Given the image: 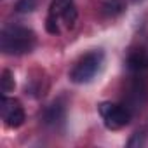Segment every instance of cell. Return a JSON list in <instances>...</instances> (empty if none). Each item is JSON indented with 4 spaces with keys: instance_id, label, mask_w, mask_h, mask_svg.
<instances>
[{
    "instance_id": "7c38bea8",
    "label": "cell",
    "mask_w": 148,
    "mask_h": 148,
    "mask_svg": "<svg viewBox=\"0 0 148 148\" xmlns=\"http://www.w3.org/2000/svg\"><path fill=\"white\" fill-rule=\"evenodd\" d=\"M45 30H47L51 35H58V33H59L58 19H56V18H52V16H47V19H45Z\"/></svg>"
},
{
    "instance_id": "7a4b0ae2",
    "label": "cell",
    "mask_w": 148,
    "mask_h": 148,
    "mask_svg": "<svg viewBox=\"0 0 148 148\" xmlns=\"http://www.w3.org/2000/svg\"><path fill=\"white\" fill-rule=\"evenodd\" d=\"M103 63V52L101 51H92L87 52L84 58L79 59V63L73 66L70 79L75 84H87L94 79V75L98 73V70L101 68Z\"/></svg>"
},
{
    "instance_id": "277c9868",
    "label": "cell",
    "mask_w": 148,
    "mask_h": 148,
    "mask_svg": "<svg viewBox=\"0 0 148 148\" xmlns=\"http://www.w3.org/2000/svg\"><path fill=\"white\" fill-rule=\"evenodd\" d=\"M0 113H2V119H4L7 127L14 129L25 122V110L19 105V101L11 99L5 94L2 96V101H0Z\"/></svg>"
},
{
    "instance_id": "8992f818",
    "label": "cell",
    "mask_w": 148,
    "mask_h": 148,
    "mask_svg": "<svg viewBox=\"0 0 148 148\" xmlns=\"http://www.w3.org/2000/svg\"><path fill=\"white\" fill-rule=\"evenodd\" d=\"M44 119H45V124L56 125V124H59V122L64 119V108H63L59 103H54V105H51V106L47 108Z\"/></svg>"
},
{
    "instance_id": "3957f363",
    "label": "cell",
    "mask_w": 148,
    "mask_h": 148,
    "mask_svg": "<svg viewBox=\"0 0 148 148\" xmlns=\"http://www.w3.org/2000/svg\"><path fill=\"white\" fill-rule=\"evenodd\" d=\"M99 115H101L106 129H112V131L125 127L131 120V110L127 106L108 103V101L99 105Z\"/></svg>"
},
{
    "instance_id": "9c48e42d",
    "label": "cell",
    "mask_w": 148,
    "mask_h": 148,
    "mask_svg": "<svg viewBox=\"0 0 148 148\" xmlns=\"http://www.w3.org/2000/svg\"><path fill=\"white\" fill-rule=\"evenodd\" d=\"M77 16H79V12H77L75 4H71V5L63 12L61 19H63V23H64V26H66L68 30H71L73 26H75V23H77Z\"/></svg>"
},
{
    "instance_id": "52a82bcc",
    "label": "cell",
    "mask_w": 148,
    "mask_h": 148,
    "mask_svg": "<svg viewBox=\"0 0 148 148\" xmlns=\"http://www.w3.org/2000/svg\"><path fill=\"white\" fill-rule=\"evenodd\" d=\"M125 9L124 0H105L103 2V14L108 18H115L119 14H122Z\"/></svg>"
},
{
    "instance_id": "ba28073f",
    "label": "cell",
    "mask_w": 148,
    "mask_h": 148,
    "mask_svg": "<svg viewBox=\"0 0 148 148\" xmlns=\"http://www.w3.org/2000/svg\"><path fill=\"white\" fill-rule=\"evenodd\" d=\"M73 4V0H52L51 2V7H49V16L59 19L63 16V12Z\"/></svg>"
},
{
    "instance_id": "4fadbf2b",
    "label": "cell",
    "mask_w": 148,
    "mask_h": 148,
    "mask_svg": "<svg viewBox=\"0 0 148 148\" xmlns=\"http://www.w3.org/2000/svg\"><path fill=\"white\" fill-rule=\"evenodd\" d=\"M145 141H143V134L141 132H136L134 136H132V139L129 141V146H134V145H143Z\"/></svg>"
},
{
    "instance_id": "8fae6325",
    "label": "cell",
    "mask_w": 148,
    "mask_h": 148,
    "mask_svg": "<svg viewBox=\"0 0 148 148\" xmlns=\"http://www.w3.org/2000/svg\"><path fill=\"white\" fill-rule=\"evenodd\" d=\"M35 7H37L35 0H19V2L16 4V11L18 12H32V11H35Z\"/></svg>"
},
{
    "instance_id": "5b68a950",
    "label": "cell",
    "mask_w": 148,
    "mask_h": 148,
    "mask_svg": "<svg viewBox=\"0 0 148 148\" xmlns=\"http://www.w3.org/2000/svg\"><path fill=\"white\" fill-rule=\"evenodd\" d=\"M127 68L132 73H145L148 70V52L134 51L127 58Z\"/></svg>"
},
{
    "instance_id": "30bf717a",
    "label": "cell",
    "mask_w": 148,
    "mask_h": 148,
    "mask_svg": "<svg viewBox=\"0 0 148 148\" xmlns=\"http://www.w3.org/2000/svg\"><path fill=\"white\" fill-rule=\"evenodd\" d=\"M0 89H2V94H7L14 89V77L9 70H4L0 75Z\"/></svg>"
},
{
    "instance_id": "6da1fadb",
    "label": "cell",
    "mask_w": 148,
    "mask_h": 148,
    "mask_svg": "<svg viewBox=\"0 0 148 148\" xmlns=\"http://www.w3.org/2000/svg\"><path fill=\"white\" fill-rule=\"evenodd\" d=\"M37 45V35L33 30L19 25H9L0 33V49L9 56H21L32 52Z\"/></svg>"
}]
</instances>
